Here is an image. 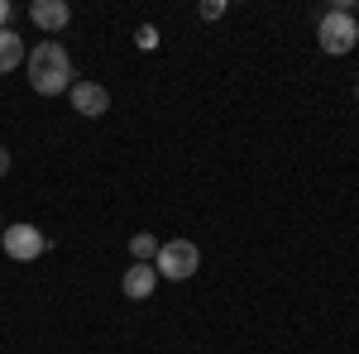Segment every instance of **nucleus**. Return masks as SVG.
Listing matches in <instances>:
<instances>
[{
    "mask_svg": "<svg viewBox=\"0 0 359 354\" xmlns=\"http://www.w3.org/2000/svg\"><path fill=\"white\" fill-rule=\"evenodd\" d=\"M29 67V86L39 91V96H67L72 91V57H67V48L57 43V39H39V48L25 57Z\"/></svg>",
    "mask_w": 359,
    "mask_h": 354,
    "instance_id": "nucleus-1",
    "label": "nucleus"
},
{
    "mask_svg": "<svg viewBox=\"0 0 359 354\" xmlns=\"http://www.w3.org/2000/svg\"><path fill=\"white\" fill-rule=\"evenodd\" d=\"M316 39H321V48L331 57H345L359 48V25H355V10L350 5H335L321 15V25H316Z\"/></svg>",
    "mask_w": 359,
    "mask_h": 354,
    "instance_id": "nucleus-2",
    "label": "nucleus"
},
{
    "mask_svg": "<svg viewBox=\"0 0 359 354\" xmlns=\"http://www.w3.org/2000/svg\"><path fill=\"white\" fill-rule=\"evenodd\" d=\"M154 268H158V282H187V278L201 268V249H196L192 240H163Z\"/></svg>",
    "mask_w": 359,
    "mask_h": 354,
    "instance_id": "nucleus-3",
    "label": "nucleus"
},
{
    "mask_svg": "<svg viewBox=\"0 0 359 354\" xmlns=\"http://www.w3.org/2000/svg\"><path fill=\"white\" fill-rule=\"evenodd\" d=\"M0 249L15 259V264H29V259H39L48 240L39 235V225H29V220H15V225H5V235H0Z\"/></svg>",
    "mask_w": 359,
    "mask_h": 354,
    "instance_id": "nucleus-4",
    "label": "nucleus"
},
{
    "mask_svg": "<svg viewBox=\"0 0 359 354\" xmlns=\"http://www.w3.org/2000/svg\"><path fill=\"white\" fill-rule=\"evenodd\" d=\"M67 101H72V110H77V115L96 120V115H106V110H111V91H106L101 82H72Z\"/></svg>",
    "mask_w": 359,
    "mask_h": 354,
    "instance_id": "nucleus-5",
    "label": "nucleus"
},
{
    "mask_svg": "<svg viewBox=\"0 0 359 354\" xmlns=\"http://www.w3.org/2000/svg\"><path fill=\"white\" fill-rule=\"evenodd\" d=\"M29 20L43 29V34H62V29L72 25V5L67 0H34L29 5Z\"/></svg>",
    "mask_w": 359,
    "mask_h": 354,
    "instance_id": "nucleus-6",
    "label": "nucleus"
},
{
    "mask_svg": "<svg viewBox=\"0 0 359 354\" xmlns=\"http://www.w3.org/2000/svg\"><path fill=\"white\" fill-rule=\"evenodd\" d=\"M154 287H158V268H154V264H130L125 278H120V292H125L130 301L154 297Z\"/></svg>",
    "mask_w": 359,
    "mask_h": 354,
    "instance_id": "nucleus-7",
    "label": "nucleus"
},
{
    "mask_svg": "<svg viewBox=\"0 0 359 354\" xmlns=\"http://www.w3.org/2000/svg\"><path fill=\"white\" fill-rule=\"evenodd\" d=\"M25 57H29L25 39H20L15 29H0V72H15V67H20Z\"/></svg>",
    "mask_w": 359,
    "mask_h": 354,
    "instance_id": "nucleus-8",
    "label": "nucleus"
},
{
    "mask_svg": "<svg viewBox=\"0 0 359 354\" xmlns=\"http://www.w3.org/2000/svg\"><path fill=\"white\" fill-rule=\"evenodd\" d=\"M130 259H135V264H154V259H158V240H154L149 230L135 235V240H130Z\"/></svg>",
    "mask_w": 359,
    "mask_h": 354,
    "instance_id": "nucleus-9",
    "label": "nucleus"
},
{
    "mask_svg": "<svg viewBox=\"0 0 359 354\" xmlns=\"http://www.w3.org/2000/svg\"><path fill=\"white\" fill-rule=\"evenodd\" d=\"M135 43H139V48H158V29H154V25H139L135 29Z\"/></svg>",
    "mask_w": 359,
    "mask_h": 354,
    "instance_id": "nucleus-10",
    "label": "nucleus"
},
{
    "mask_svg": "<svg viewBox=\"0 0 359 354\" xmlns=\"http://www.w3.org/2000/svg\"><path fill=\"white\" fill-rule=\"evenodd\" d=\"M225 15V0H206V5H201V20H221Z\"/></svg>",
    "mask_w": 359,
    "mask_h": 354,
    "instance_id": "nucleus-11",
    "label": "nucleus"
},
{
    "mask_svg": "<svg viewBox=\"0 0 359 354\" xmlns=\"http://www.w3.org/2000/svg\"><path fill=\"white\" fill-rule=\"evenodd\" d=\"M10 15H15V5H10V0H0V29H10Z\"/></svg>",
    "mask_w": 359,
    "mask_h": 354,
    "instance_id": "nucleus-12",
    "label": "nucleus"
},
{
    "mask_svg": "<svg viewBox=\"0 0 359 354\" xmlns=\"http://www.w3.org/2000/svg\"><path fill=\"white\" fill-rule=\"evenodd\" d=\"M5 172H10V149L0 144V177H5Z\"/></svg>",
    "mask_w": 359,
    "mask_h": 354,
    "instance_id": "nucleus-13",
    "label": "nucleus"
},
{
    "mask_svg": "<svg viewBox=\"0 0 359 354\" xmlns=\"http://www.w3.org/2000/svg\"><path fill=\"white\" fill-rule=\"evenodd\" d=\"M0 235H5V216H0Z\"/></svg>",
    "mask_w": 359,
    "mask_h": 354,
    "instance_id": "nucleus-14",
    "label": "nucleus"
},
{
    "mask_svg": "<svg viewBox=\"0 0 359 354\" xmlns=\"http://www.w3.org/2000/svg\"><path fill=\"white\" fill-rule=\"evenodd\" d=\"M355 96H359V86H355Z\"/></svg>",
    "mask_w": 359,
    "mask_h": 354,
    "instance_id": "nucleus-15",
    "label": "nucleus"
}]
</instances>
